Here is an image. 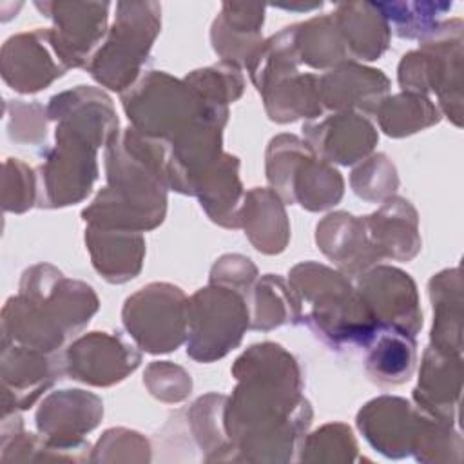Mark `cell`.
<instances>
[{"instance_id": "cell-2", "label": "cell", "mask_w": 464, "mask_h": 464, "mask_svg": "<svg viewBox=\"0 0 464 464\" xmlns=\"http://www.w3.org/2000/svg\"><path fill=\"white\" fill-rule=\"evenodd\" d=\"M399 85L406 92H435L442 112L462 125V20L440 22L420 38V47L402 56Z\"/></svg>"}, {"instance_id": "cell-24", "label": "cell", "mask_w": 464, "mask_h": 464, "mask_svg": "<svg viewBox=\"0 0 464 464\" xmlns=\"http://www.w3.org/2000/svg\"><path fill=\"white\" fill-rule=\"evenodd\" d=\"M350 58L377 60L390 44V25L373 2L339 4L332 13Z\"/></svg>"}, {"instance_id": "cell-23", "label": "cell", "mask_w": 464, "mask_h": 464, "mask_svg": "<svg viewBox=\"0 0 464 464\" xmlns=\"http://www.w3.org/2000/svg\"><path fill=\"white\" fill-rule=\"evenodd\" d=\"M241 227L250 243L263 254H279L286 248L290 227L283 199L272 188H252L245 194Z\"/></svg>"}, {"instance_id": "cell-12", "label": "cell", "mask_w": 464, "mask_h": 464, "mask_svg": "<svg viewBox=\"0 0 464 464\" xmlns=\"http://www.w3.org/2000/svg\"><path fill=\"white\" fill-rule=\"evenodd\" d=\"M103 415L102 401L83 390L51 393L36 413L40 433L51 450H74L85 446L82 437L98 426Z\"/></svg>"}, {"instance_id": "cell-5", "label": "cell", "mask_w": 464, "mask_h": 464, "mask_svg": "<svg viewBox=\"0 0 464 464\" xmlns=\"http://www.w3.org/2000/svg\"><path fill=\"white\" fill-rule=\"evenodd\" d=\"M266 178L283 201L299 203L312 212L337 205L344 190L339 170L321 160L306 141L290 134L270 141Z\"/></svg>"}, {"instance_id": "cell-11", "label": "cell", "mask_w": 464, "mask_h": 464, "mask_svg": "<svg viewBox=\"0 0 464 464\" xmlns=\"http://www.w3.org/2000/svg\"><path fill=\"white\" fill-rule=\"evenodd\" d=\"M141 361L134 346L120 335L91 332L76 339L65 352V372L74 381L92 386H111L132 373Z\"/></svg>"}, {"instance_id": "cell-28", "label": "cell", "mask_w": 464, "mask_h": 464, "mask_svg": "<svg viewBox=\"0 0 464 464\" xmlns=\"http://www.w3.org/2000/svg\"><path fill=\"white\" fill-rule=\"evenodd\" d=\"M366 348L364 366L372 381L402 384L411 377L417 361L415 337L393 328H379Z\"/></svg>"}, {"instance_id": "cell-1", "label": "cell", "mask_w": 464, "mask_h": 464, "mask_svg": "<svg viewBox=\"0 0 464 464\" xmlns=\"http://www.w3.org/2000/svg\"><path fill=\"white\" fill-rule=\"evenodd\" d=\"M288 285L297 297L301 321L330 346L366 348L379 332L357 288L343 274L310 261L292 268Z\"/></svg>"}, {"instance_id": "cell-30", "label": "cell", "mask_w": 464, "mask_h": 464, "mask_svg": "<svg viewBox=\"0 0 464 464\" xmlns=\"http://www.w3.org/2000/svg\"><path fill=\"white\" fill-rule=\"evenodd\" d=\"M295 25V40L301 63L323 69L335 67L350 58L334 14L315 16Z\"/></svg>"}, {"instance_id": "cell-19", "label": "cell", "mask_w": 464, "mask_h": 464, "mask_svg": "<svg viewBox=\"0 0 464 464\" xmlns=\"http://www.w3.org/2000/svg\"><path fill=\"white\" fill-rule=\"evenodd\" d=\"M4 388L13 390V404L29 408L65 372L63 357L40 350L4 343Z\"/></svg>"}, {"instance_id": "cell-22", "label": "cell", "mask_w": 464, "mask_h": 464, "mask_svg": "<svg viewBox=\"0 0 464 464\" xmlns=\"http://www.w3.org/2000/svg\"><path fill=\"white\" fill-rule=\"evenodd\" d=\"M85 243L94 268L109 283H125L134 279L141 270L145 239L140 232L89 225Z\"/></svg>"}, {"instance_id": "cell-35", "label": "cell", "mask_w": 464, "mask_h": 464, "mask_svg": "<svg viewBox=\"0 0 464 464\" xmlns=\"http://www.w3.org/2000/svg\"><path fill=\"white\" fill-rule=\"evenodd\" d=\"M353 192L368 201H381L393 196L399 187V176L386 154L368 158L352 172Z\"/></svg>"}, {"instance_id": "cell-36", "label": "cell", "mask_w": 464, "mask_h": 464, "mask_svg": "<svg viewBox=\"0 0 464 464\" xmlns=\"http://www.w3.org/2000/svg\"><path fill=\"white\" fill-rule=\"evenodd\" d=\"M143 382L156 399L165 402L183 401L192 388L190 375L181 366H176L169 361L149 364Z\"/></svg>"}, {"instance_id": "cell-32", "label": "cell", "mask_w": 464, "mask_h": 464, "mask_svg": "<svg viewBox=\"0 0 464 464\" xmlns=\"http://www.w3.org/2000/svg\"><path fill=\"white\" fill-rule=\"evenodd\" d=\"M375 4V2H373ZM451 2H381V11L390 29L393 25L401 38H424L439 24L440 16L451 9Z\"/></svg>"}, {"instance_id": "cell-33", "label": "cell", "mask_w": 464, "mask_h": 464, "mask_svg": "<svg viewBox=\"0 0 464 464\" xmlns=\"http://www.w3.org/2000/svg\"><path fill=\"white\" fill-rule=\"evenodd\" d=\"M185 82L207 102L212 105L227 107L230 102H236L243 92V76L239 67L228 62L212 65L207 69L192 71Z\"/></svg>"}, {"instance_id": "cell-14", "label": "cell", "mask_w": 464, "mask_h": 464, "mask_svg": "<svg viewBox=\"0 0 464 464\" xmlns=\"http://www.w3.org/2000/svg\"><path fill=\"white\" fill-rule=\"evenodd\" d=\"M304 141L324 161L353 165L377 143L373 125L357 112H337L319 123L303 125Z\"/></svg>"}, {"instance_id": "cell-27", "label": "cell", "mask_w": 464, "mask_h": 464, "mask_svg": "<svg viewBox=\"0 0 464 464\" xmlns=\"http://www.w3.org/2000/svg\"><path fill=\"white\" fill-rule=\"evenodd\" d=\"M270 120L288 123L297 118H317L323 112L319 76L290 72L270 82L263 91Z\"/></svg>"}, {"instance_id": "cell-16", "label": "cell", "mask_w": 464, "mask_h": 464, "mask_svg": "<svg viewBox=\"0 0 464 464\" xmlns=\"http://www.w3.org/2000/svg\"><path fill=\"white\" fill-rule=\"evenodd\" d=\"M390 89L382 71L362 67L355 62H343L319 78L323 107L337 112L362 111L372 114L379 109Z\"/></svg>"}, {"instance_id": "cell-21", "label": "cell", "mask_w": 464, "mask_h": 464, "mask_svg": "<svg viewBox=\"0 0 464 464\" xmlns=\"http://www.w3.org/2000/svg\"><path fill=\"white\" fill-rule=\"evenodd\" d=\"M265 22V5L225 2L210 31L214 51L223 62L246 65L261 45V27Z\"/></svg>"}, {"instance_id": "cell-26", "label": "cell", "mask_w": 464, "mask_h": 464, "mask_svg": "<svg viewBox=\"0 0 464 464\" xmlns=\"http://www.w3.org/2000/svg\"><path fill=\"white\" fill-rule=\"evenodd\" d=\"M433 303V348L446 353H462V277L459 268H448L430 279Z\"/></svg>"}, {"instance_id": "cell-17", "label": "cell", "mask_w": 464, "mask_h": 464, "mask_svg": "<svg viewBox=\"0 0 464 464\" xmlns=\"http://www.w3.org/2000/svg\"><path fill=\"white\" fill-rule=\"evenodd\" d=\"M462 357L428 346L422 355L419 384L413 390L415 404L426 415L453 424L460 397Z\"/></svg>"}, {"instance_id": "cell-6", "label": "cell", "mask_w": 464, "mask_h": 464, "mask_svg": "<svg viewBox=\"0 0 464 464\" xmlns=\"http://www.w3.org/2000/svg\"><path fill=\"white\" fill-rule=\"evenodd\" d=\"M250 326L246 295L212 285L188 301L187 353L199 362H212L236 348Z\"/></svg>"}, {"instance_id": "cell-7", "label": "cell", "mask_w": 464, "mask_h": 464, "mask_svg": "<svg viewBox=\"0 0 464 464\" xmlns=\"http://www.w3.org/2000/svg\"><path fill=\"white\" fill-rule=\"evenodd\" d=\"M123 324L149 353L176 350L188 335V299L174 285L150 283L125 301Z\"/></svg>"}, {"instance_id": "cell-4", "label": "cell", "mask_w": 464, "mask_h": 464, "mask_svg": "<svg viewBox=\"0 0 464 464\" xmlns=\"http://www.w3.org/2000/svg\"><path fill=\"white\" fill-rule=\"evenodd\" d=\"M121 100L138 132L167 143L198 120L228 111L227 107L207 103L185 80H176L161 71H150Z\"/></svg>"}, {"instance_id": "cell-29", "label": "cell", "mask_w": 464, "mask_h": 464, "mask_svg": "<svg viewBox=\"0 0 464 464\" xmlns=\"http://www.w3.org/2000/svg\"><path fill=\"white\" fill-rule=\"evenodd\" d=\"M246 303L252 304L250 328L270 330L301 321L299 303L294 290L274 274H266L256 286H252Z\"/></svg>"}, {"instance_id": "cell-18", "label": "cell", "mask_w": 464, "mask_h": 464, "mask_svg": "<svg viewBox=\"0 0 464 464\" xmlns=\"http://www.w3.org/2000/svg\"><path fill=\"white\" fill-rule=\"evenodd\" d=\"M319 248L348 276H362L381 261L362 218L348 212L328 214L315 232Z\"/></svg>"}, {"instance_id": "cell-20", "label": "cell", "mask_w": 464, "mask_h": 464, "mask_svg": "<svg viewBox=\"0 0 464 464\" xmlns=\"http://www.w3.org/2000/svg\"><path fill=\"white\" fill-rule=\"evenodd\" d=\"M366 232L381 259L410 261L420 250L419 218L410 201L390 196L381 208L366 218Z\"/></svg>"}, {"instance_id": "cell-15", "label": "cell", "mask_w": 464, "mask_h": 464, "mask_svg": "<svg viewBox=\"0 0 464 464\" xmlns=\"http://www.w3.org/2000/svg\"><path fill=\"white\" fill-rule=\"evenodd\" d=\"M420 410L401 397L370 401L357 415V426L368 442L386 457H404L411 451Z\"/></svg>"}, {"instance_id": "cell-37", "label": "cell", "mask_w": 464, "mask_h": 464, "mask_svg": "<svg viewBox=\"0 0 464 464\" xmlns=\"http://www.w3.org/2000/svg\"><path fill=\"white\" fill-rule=\"evenodd\" d=\"M256 276H257V270L250 263V259L234 254V256H223L212 266L210 283L237 290L248 297Z\"/></svg>"}, {"instance_id": "cell-34", "label": "cell", "mask_w": 464, "mask_h": 464, "mask_svg": "<svg viewBox=\"0 0 464 464\" xmlns=\"http://www.w3.org/2000/svg\"><path fill=\"white\" fill-rule=\"evenodd\" d=\"M227 397L223 395H205L198 399L190 410V422L199 440L201 448L210 450H234L230 442H227V430L223 422Z\"/></svg>"}, {"instance_id": "cell-25", "label": "cell", "mask_w": 464, "mask_h": 464, "mask_svg": "<svg viewBox=\"0 0 464 464\" xmlns=\"http://www.w3.org/2000/svg\"><path fill=\"white\" fill-rule=\"evenodd\" d=\"M239 161L232 154H223L221 160L199 179L194 194L208 218L227 228H239V214L245 192L237 176Z\"/></svg>"}, {"instance_id": "cell-9", "label": "cell", "mask_w": 464, "mask_h": 464, "mask_svg": "<svg viewBox=\"0 0 464 464\" xmlns=\"http://www.w3.org/2000/svg\"><path fill=\"white\" fill-rule=\"evenodd\" d=\"M54 27L47 29L56 58L67 67H87L91 53L107 31L109 2H36Z\"/></svg>"}, {"instance_id": "cell-31", "label": "cell", "mask_w": 464, "mask_h": 464, "mask_svg": "<svg viewBox=\"0 0 464 464\" xmlns=\"http://www.w3.org/2000/svg\"><path fill=\"white\" fill-rule=\"evenodd\" d=\"M381 129L393 138H402L439 123V107L422 94L402 92L384 98L375 111Z\"/></svg>"}, {"instance_id": "cell-8", "label": "cell", "mask_w": 464, "mask_h": 464, "mask_svg": "<svg viewBox=\"0 0 464 464\" xmlns=\"http://www.w3.org/2000/svg\"><path fill=\"white\" fill-rule=\"evenodd\" d=\"M56 147L40 167V205L67 207L82 201L98 176V143L78 130L56 123Z\"/></svg>"}, {"instance_id": "cell-3", "label": "cell", "mask_w": 464, "mask_h": 464, "mask_svg": "<svg viewBox=\"0 0 464 464\" xmlns=\"http://www.w3.org/2000/svg\"><path fill=\"white\" fill-rule=\"evenodd\" d=\"M160 27L161 5L158 2H118L107 40L85 69L111 91L123 92L134 87Z\"/></svg>"}, {"instance_id": "cell-10", "label": "cell", "mask_w": 464, "mask_h": 464, "mask_svg": "<svg viewBox=\"0 0 464 464\" xmlns=\"http://www.w3.org/2000/svg\"><path fill=\"white\" fill-rule=\"evenodd\" d=\"M379 328H393L411 337L422 326L413 279L393 266H375L362 274L357 288Z\"/></svg>"}, {"instance_id": "cell-13", "label": "cell", "mask_w": 464, "mask_h": 464, "mask_svg": "<svg viewBox=\"0 0 464 464\" xmlns=\"http://www.w3.org/2000/svg\"><path fill=\"white\" fill-rule=\"evenodd\" d=\"M54 53L47 29H36L9 38L2 49L4 80L20 92H36L60 78L67 67L51 56Z\"/></svg>"}]
</instances>
